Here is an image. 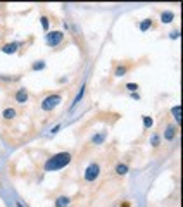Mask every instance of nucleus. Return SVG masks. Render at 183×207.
<instances>
[{"label":"nucleus","mask_w":183,"mask_h":207,"mask_svg":"<svg viewBox=\"0 0 183 207\" xmlns=\"http://www.w3.org/2000/svg\"><path fill=\"white\" fill-rule=\"evenodd\" d=\"M19 48V43H7V45H4V47L0 48V50L4 52V54H16V50Z\"/></svg>","instance_id":"obj_6"},{"label":"nucleus","mask_w":183,"mask_h":207,"mask_svg":"<svg viewBox=\"0 0 183 207\" xmlns=\"http://www.w3.org/2000/svg\"><path fill=\"white\" fill-rule=\"evenodd\" d=\"M104 138H105V133H100V135H97V137L92 138V142H94V143H102Z\"/></svg>","instance_id":"obj_16"},{"label":"nucleus","mask_w":183,"mask_h":207,"mask_svg":"<svg viewBox=\"0 0 183 207\" xmlns=\"http://www.w3.org/2000/svg\"><path fill=\"white\" fill-rule=\"evenodd\" d=\"M71 162V154L69 152H59V154L52 155L47 162H45V171H59L62 167H66Z\"/></svg>","instance_id":"obj_1"},{"label":"nucleus","mask_w":183,"mask_h":207,"mask_svg":"<svg viewBox=\"0 0 183 207\" xmlns=\"http://www.w3.org/2000/svg\"><path fill=\"white\" fill-rule=\"evenodd\" d=\"M152 124H154L152 118H149V116H143V126H145V128H150Z\"/></svg>","instance_id":"obj_18"},{"label":"nucleus","mask_w":183,"mask_h":207,"mask_svg":"<svg viewBox=\"0 0 183 207\" xmlns=\"http://www.w3.org/2000/svg\"><path fill=\"white\" fill-rule=\"evenodd\" d=\"M175 135H176L175 126H168V128H166V131H164V138H166L168 142H171L173 138H175Z\"/></svg>","instance_id":"obj_9"},{"label":"nucleus","mask_w":183,"mask_h":207,"mask_svg":"<svg viewBox=\"0 0 183 207\" xmlns=\"http://www.w3.org/2000/svg\"><path fill=\"white\" fill-rule=\"evenodd\" d=\"M69 204H71V200L66 195H60L59 199L55 200V207H69Z\"/></svg>","instance_id":"obj_8"},{"label":"nucleus","mask_w":183,"mask_h":207,"mask_svg":"<svg viewBox=\"0 0 183 207\" xmlns=\"http://www.w3.org/2000/svg\"><path fill=\"white\" fill-rule=\"evenodd\" d=\"M59 129H60V124H57V126H54V128H52V131H50V133H52V135H55L57 131H59Z\"/></svg>","instance_id":"obj_23"},{"label":"nucleus","mask_w":183,"mask_h":207,"mask_svg":"<svg viewBox=\"0 0 183 207\" xmlns=\"http://www.w3.org/2000/svg\"><path fill=\"white\" fill-rule=\"evenodd\" d=\"M126 71H128V67H126V66H118V67H116V71H114V76L121 78V76H124V74H126Z\"/></svg>","instance_id":"obj_14"},{"label":"nucleus","mask_w":183,"mask_h":207,"mask_svg":"<svg viewBox=\"0 0 183 207\" xmlns=\"http://www.w3.org/2000/svg\"><path fill=\"white\" fill-rule=\"evenodd\" d=\"M43 67H45V62H43V60H38V62L33 64V71H41Z\"/></svg>","instance_id":"obj_17"},{"label":"nucleus","mask_w":183,"mask_h":207,"mask_svg":"<svg viewBox=\"0 0 183 207\" xmlns=\"http://www.w3.org/2000/svg\"><path fill=\"white\" fill-rule=\"evenodd\" d=\"M62 38H64V33L62 31H52V33H49L47 35V43L50 45V47H57V45L62 41Z\"/></svg>","instance_id":"obj_4"},{"label":"nucleus","mask_w":183,"mask_h":207,"mask_svg":"<svg viewBox=\"0 0 183 207\" xmlns=\"http://www.w3.org/2000/svg\"><path fill=\"white\" fill-rule=\"evenodd\" d=\"M99 174H100V166H99L97 162H92L85 171V180L86 181H95L99 178Z\"/></svg>","instance_id":"obj_3"},{"label":"nucleus","mask_w":183,"mask_h":207,"mask_svg":"<svg viewBox=\"0 0 183 207\" xmlns=\"http://www.w3.org/2000/svg\"><path fill=\"white\" fill-rule=\"evenodd\" d=\"M60 102H62V97H60V95H50V97H47V99L41 102V111H52V109H55Z\"/></svg>","instance_id":"obj_2"},{"label":"nucleus","mask_w":183,"mask_h":207,"mask_svg":"<svg viewBox=\"0 0 183 207\" xmlns=\"http://www.w3.org/2000/svg\"><path fill=\"white\" fill-rule=\"evenodd\" d=\"M150 143H152V147H157V145H159V135H152Z\"/></svg>","instance_id":"obj_19"},{"label":"nucleus","mask_w":183,"mask_h":207,"mask_svg":"<svg viewBox=\"0 0 183 207\" xmlns=\"http://www.w3.org/2000/svg\"><path fill=\"white\" fill-rule=\"evenodd\" d=\"M161 21L162 22H171V21H175V12H171V11H164V12H161Z\"/></svg>","instance_id":"obj_7"},{"label":"nucleus","mask_w":183,"mask_h":207,"mask_svg":"<svg viewBox=\"0 0 183 207\" xmlns=\"http://www.w3.org/2000/svg\"><path fill=\"white\" fill-rule=\"evenodd\" d=\"M16 204H17V207H26V205H22V204L19 202V200H17V202H16Z\"/></svg>","instance_id":"obj_24"},{"label":"nucleus","mask_w":183,"mask_h":207,"mask_svg":"<svg viewBox=\"0 0 183 207\" xmlns=\"http://www.w3.org/2000/svg\"><path fill=\"white\" fill-rule=\"evenodd\" d=\"M152 28V19H145V21L140 22V31H147Z\"/></svg>","instance_id":"obj_12"},{"label":"nucleus","mask_w":183,"mask_h":207,"mask_svg":"<svg viewBox=\"0 0 183 207\" xmlns=\"http://www.w3.org/2000/svg\"><path fill=\"white\" fill-rule=\"evenodd\" d=\"M40 21H41V28H43V30H49V17H45L43 16Z\"/></svg>","instance_id":"obj_20"},{"label":"nucleus","mask_w":183,"mask_h":207,"mask_svg":"<svg viewBox=\"0 0 183 207\" xmlns=\"http://www.w3.org/2000/svg\"><path fill=\"white\" fill-rule=\"evenodd\" d=\"M126 88H128V90H131V92L135 93V90H138V85H137V83H128Z\"/></svg>","instance_id":"obj_21"},{"label":"nucleus","mask_w":183,"mask_h":207,"mask_svg":"<svg viewBox=\"0 0 183 207\" xmlns=\"http://www.w3.org/2000/svg\"><path fill=\"white\" fill-rule=\"evenodd\" d=\"M169 38H173V40H175V38H180V31H178V30H176V31H171Z\"/></svg>","instance_id":"obj_22"},{"label":"nucleus","mask_w":183,"mask_h":207,"mask_svg":"<svg viewBox=\"0 0 183 207\" xmlns=\"http://www.w3.org/2000/svg\"><path fill=\"white\" fill-rule=\"evenodd\" d=\"M171 114L175 116L176 123H180V121H181V105H175V107L171 109Z\"/></svg>","instance_id":"obj_10"},{"label":"nucleus","mask_w":183,"mask_h":207,"mask_svg":"<svg viewBox=\"0 0 183 207\" xmlns=\"http://www.w3.org/2000/svg\"><path fill=\"white\" fill-rule=\"evenodd\" d=\"M128 173V166L126 164H118L116 166V174H119V176H123V174Z\"/></svg>","instance_id":"obj_15"},{"label":"nucleus","mask_w":183,"mask_h":207,"mask_svg":"<svg viewBox=\"0 0 183 207\" xmlns=\"http://www.w3.org/2000/svg\"><path fill=\"white\" fill-rule=\"evenodd\" d=\"M16 100H17L19 104H26L28 102V90L26 88H19L17 92H16Z\"/></svg>","instance_id":"obj_5"},{"label":"nucleus","mask_w":183,"mask_h":207,"mask_svg":"<svg viewBox=\"0 0 183 207\" xmlns=\"http://www.w3.org/2000/svg\"><path fill=\"white\" fill-rule=\"evenodd\" d=\"M83 93H85V85H83L81 88H79V93H78V95H76V99H75V102H73V107H71V109H75L76 105H78V104H79V100L83 99Z\"/></svg>","instance_id":"obj_13"},{"label":"nucleus","mask_w":183,"mask_h":207,"mask_svg":"<svg viewBox=\"0 0 183 207\" xmlns=\"http://www.w3.org/2000/svg\"><path fill=\"white\" fill-rule=\"evenodd\" d=\"M2 118H4V119H14L16 118V111L12 107H7L4 111V114H2Z\"/></svg>","instance_id":"obj_11"}]
</instances>
